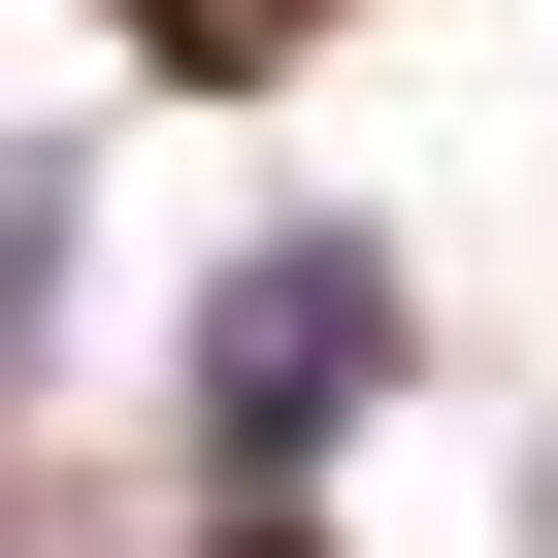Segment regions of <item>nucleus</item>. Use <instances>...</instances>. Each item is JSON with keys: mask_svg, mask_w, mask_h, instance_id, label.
I'll use <instances>...</instances> for the list:
<instances>
[{"mask_svg": "<svg viewBox=\"0 0 558 558\" xmlns=\"http://www.w3.org/2000/svg\"><path fill=\"white\" fill-rule=\"evenodd\" d=\"M395 362V296H362V263H263V329H230V493L263 460H329V395Z\"/></svg>", "mask_w": 558, "mask_h": 558, "instance_id": "obj_1", "label": "nucleus"}]
</instances>
